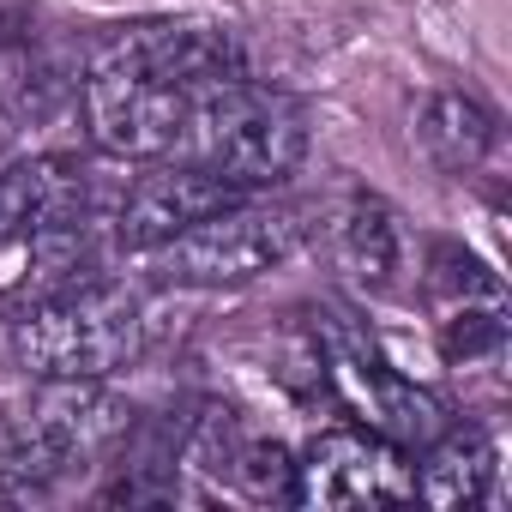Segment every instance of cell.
<instances>
[{"mask_svg":"<svg viewBox=\"0 0 512 512\" xmlns=\"http://www.w3.org/2000/svg\"><path fill=\"white\" fill-rule=\"evenodd\" d=\"M302 157H308V115L284 91L253 85L247 73L193 91L175 163H193L247 193V187H272L296 175Z\"/></svg>","mask_w":512,"mask_h":512,"instance_id":"cell-1","label":"cell"},{"mask_svg":"<svg viewBox=\"0 0 512 512\" xmlns=\"http://www.w3.org/2000/svg\"><path fill=\"white\" fill-rule=\"evenodd\" d=\"M133 428V410L103 380H43L31 410L0 428V500H37Z\"/></svg>","mask_w":512,"mask_h":512,"instance_id":"cell-2","label":"cell"},{"mask_svg":"<svg viewBox=\"0 0 512 512\" xmlns=\"http://www.w3.org/2000/svg\"><path fill=\"white\" fill-rule=\"evenodd\" d=\"M145 350V302L121 284H79L13 320V356L37 380H109Z\"/></svg>","mask_w":512,"mask_h":512,"instance_id":"cell-3","label":"cell"},{"mask_svg":"<svg viewBox=\"0 0 512 512\" xmlns=\"http://www.w3.org/2000/svg\"><path fill=\"white\" fill-rule=\"evenodd\" d=\"M314 235L302 205H223L211 217H199L193 229H181L175 241L157 247V272L169 284H199V290H229V284H253L278 272L290 253Z\"/></svg>","mask_w":512,"mask_h":512,"instance_id":"cell-4","label":"cell"},{"mask_svg":"<svg viewBox=\"0 0 512 512\" xmlns=\"http://www.w3.org/2000/svg\"><path fill=\"white\" fill-rule=\"evenodd\" d=\"M85 73H133V79H157L175 91H205L223 79H241V43L217 25H187V19H151V25H127L109 31L103 43H91Z\"/></svg>","mask_w":512,"mask_h":512,"instance_id":"cell-5","label":"cell"},{"mask_svg":"<svg viewBox=\"0 0 512 512\" xmlns=\"http://www.w3.org/2000/svg\"><path fill=\"white\" fill-rule=\"evenodd\" d=\"M79 109H85V133L103 157H127V163H163L169 157L175 163L193 91L133 79V73H85Z\"/></svg>","mask_w":512,"mask_h":512,"instance_id":"cell-6","label":"cell"},{"mask_svg":"<svg viewBox=\"0 0 512 512\" xmlns=\"http://www.w3.org/2000/svg\"><path fill=\"white\" fill-rule=\"evenodd\" d=\"M296 500L320 506V512H344V506H404V500H416V488H410L404 452L386 434L332 428V434H314V446L302 452Z\"/></svg>","mask_w":512,"mask_h":512,"instance_id":"cell-7","label":"cell"},{"mask_svg":"<svg viewBox=\"0 0 512 512\" xmlns=\"http://www.w3.org/2000/svg\"><path fill=\"white\" fill-rule=\"evenodd\" d=\"M235 199H241V187H229V181H217L193 163H169L157 175H139L121 193V205L109 211V235L127 253H157L163 241H175L181 229H193L199 217H211Z\"/></svg>","mask_w":512,"mask_h":512,"instance_id":"cell-8","label":"cell"},{"mask_svg":"<svg viewBox=\"0 0 512 512\" xmlns=\"http://www.w3.org/2000/svg\"><path fill=\"white\" fill-rule=\"evenodd\" d=\"M91 169L79 157H31L0 169V247L31 241L43 229H67L91 217Z\"/></svg>","mask_w":512,"mask_h":512,"instance_id":"cell-9","label":"cell"},{"mask_svg":"<svg viewBox=\"0 0 512 512\" xmlns=\"http://www.w3.org/2000/svg\"><path fill=\"white\" fill-rule=\"evenodd\" d=\"M410 488L440 506V512H464L482 506L494 488V446L482 428H440L422 446V470H410Z\"/></svg>","mask_w":512,"mask_h":512,"instance_id":"cell-10","label":"cell"},{"mask_svg":"<svg viewBox=\"0 0 512 512\" xmlns=\"http://www.w3.org/2000/svg\"><path fill=\"white\" fill-rule=\"evenodd\" d=\"M494 139H500L494 115H488L476 97H464V91H428V97L416 103V151H422L440 175H470V169H482V157L494 151Z\"/></svg>","mask_w":512,"mask_h":512,"instance_id":"cell-11","label":"cell"},{"mask_svg":"<svg viewBox=\"0 0 512 512\" xmlns=\"http://www.w3.org/2000/svg\"><path fill=\"white\" fill-rule=\"evenodd\" d=\"M398 217L380 205V199H350V211L338 217V266L368 284V290H386L392 272H398Z\"/></svg>","mask_w":512,"mask_h":512,"instance_id":"cell-12","label":"cell"},{"mask_svg":"<svg viewBox=\"0 0 512 512\" xmlns=\"http://www.w3.org/2000/svg\"><path fill=\"white\" fill-rule=\"evenodd\" d=\"M229 482L247 500H296V458L278 440H241L229 458Z\"/></svg>","mask_w":512,"mask_h":512,"instance_id":"cell-13","label":"cell"},{"mask_svg":"<svg viewBox=\"0 0 512 512\" xmlns=\"http://www.w3.org/2000/svg\"><path fill=\"white\" fill-rule=\"evenodd\" d=\"M428 290L446 296L452 308L458 302H500V278L458 241H434L428 247Z\"/></svg>","mask_w":512,"mask_h":512,"instance_id":"cell-14","label":"cell"},{"mask_svg":"<svg viewBox=\"0 0 512 512\" xmlns=\"http://www.w3.org/2000/svg\"><path fill=\"white\" fill-rule=\"evenodd\" d=\"M506 344V308L500 302H458L440 326V350L452 362H482Z\"/></svg>","mask_w":512,"mask_h":512,"instance_id":"cell-15","label":"cell"},{"mask_svg":"<svg viewBox=\"0 0 512 512\" xmlns=\"http://www.w3.org/2000/svg\"><path fill=\"white\" fill-rule=\"evenodd\" d=\"M0 43H31V13H0Z\"/></svg>","mask_w":512,"mask_h":512,"instance_id":"cell-16","label":"cell"}]
</instances>
